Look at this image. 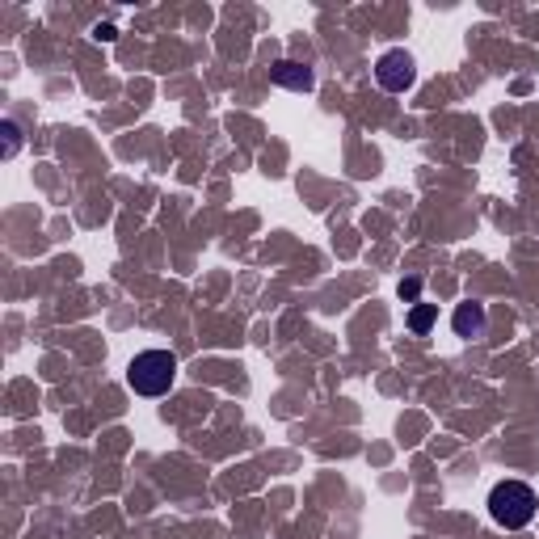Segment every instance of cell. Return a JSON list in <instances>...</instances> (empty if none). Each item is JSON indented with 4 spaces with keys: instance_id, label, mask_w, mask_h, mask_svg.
I'll use <instances>...</instances> for the list:
<instances>
[{
    "instance_id": "obj_1",
    "label": "cell",
    "mask_w": 539,
    "mask_h": 539,
    "mask_svg": "<svg viewBox=\"0 0 539 539\" xmlns=\"http://www.w3.org/2000/svg\"><path fill=\"white\" fill-rule=\"evenodd\" d=\"M127 384L135 396H165L177 384V354L173 350H139L127 363Z\"/></svg>"
},
{
    "instance_id": "obj_2",
    "label": "cell",
    "mask_w": 539,
    "mask_h": 539,
    "mask_svg": "<svg viewBox=\"0 0 539 539\" xmlns=\"http://www.w3.org/2000/svg\"><path fill=\"white\" fill-rule=\"evenodd\" d=\"M539 510V497L527 481H497L493 493H489V514H493V523L497 527H506V531H523L531 527V518Z\"/></svg>"
},
{
    "instance_id": "obj_3",
    "label": "cell",
    "mask_w": 539,
    "mask_h": 539,
    "mask_svg": "<svg viewBox=\"0 0 539 539\" xmlns=\"http://www.w3.org/2000/svg\"><path fill=\"white\" fill-rule=\"evenodd\" d=\"M375 81L388 93H409L417 85V59L405 47H392L375 59Z\"/></svg>"
},
{
    "instance_id": "obj_4",
    "label": "cell",
    "mask_w": 539,
    "mask_h": 539,
    "mask_svg": "<svg viewBox=\"0 0 539 539\" xmlns=\"http://www.w3.org/2000/svg\"><path fill=\"white\" fill-rule=\"evenodd\" d=\"M270 81L278 89H291V93H312L316 89V72L308 64H299V59H278L270 68Z\"/></svg>"
},
{
    "instance_id": "obj_5",
    "label": "cell",
    "mask_w": 539,
    "mask_h": 539,
    "mask_svg": "<svg viewBox=\"0 0 539 539\" xmlns=\"http://www.w3.org/2000/svg\"><path fill=\"white\" fill-rule=\"evenodd\" d=\"M451 329H455V337H464V342H472V337H485V329H489L485 304H476V299H464V304L455 308V316H451Z\"/></svg>"
},
{
    "instance_id": "obj_6",
    "label": "cell",
    "mask_w": 539,
    "mask_h": 539,
    "mask_svg": "<svg viewBox=\"0 0 539 539\" xmlns=\"http://www.w3.org/2000/svg\"><path fill=\"white\" fill-rule=\"evenodd\" d=\"M434 321H438V304H413L409 316H405L409 333H417V337H426L434 329Z\"/></svg>"
},
{
    "instance_id": "obj_7",
    "label": "cell",
    "mask_w": 539,
    "mask_h": 539,
    "mask_svg": "<svg viewBox=\"0 0 539 539\" xmlns=\"http://www.w3.org/2000/svg\"><path fill=\"white\" fill-rule=\"evenodd\" d=\"M0 135H5V161H13L17 148H22V127H17L13 118H5V123H0Z\"/></svg>"
},
{
    "instance_id": "obj_8",
    "label": "cell",
    "mask_w": 539,
    "mask_h": 539,
    "mask_svg": "<svg viewBox=\"0 0 539 539\" xmlns=\"http://www.w3.org/2000/svg\"><path fill=\"white\" fill-rule=\"evenodd\" d=\"M396 291H401L405 304H422V278H417V274H409V278H405V283L396 287Z\"/></svg>"
},
{
    "instance_id": "obj_9",
    "label": "cell",
    "mask_w": 539,
    "mask_h": 539,
    "mask_svg": "<svg viewBox=\"0 0 539 539\" xmlns=\"http://www.w3.org/2000/svg\"><path fill=\"white\" fill-rule=\"evenodd\" d=\"M93 34H97V38H102V43H114V38H118V30H114L110 22H106V26H97Z\"/></svg>"
}]
</instances>
